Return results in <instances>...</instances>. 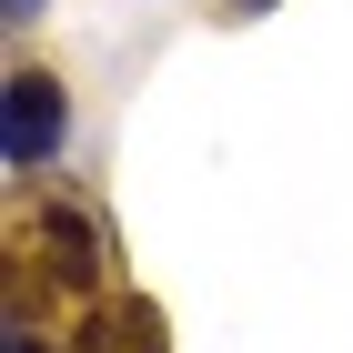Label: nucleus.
Returning a JSON list of instances; mask_svg holds the SVG:
<instances>
[{"label":"nucleus","instance_id":"f257e3e1","mask_svg":"<svg viewBox=\"0 0 353 353\" xmlns=\"http://www.w3.org/2000/svg\"><path fill=\"white\" fill-rule=\"evenodd\" d=\"M0 152H10V172H30V162H51V152H61V81H51V71H21V81H10Z\"/></svg>","mask_w":353,"mask_h":353},{"label":"nucleus","instance_id":"f03ea898","mask_svg":"<svg viewBox=\"0 0 353 353\" xmlns=\"http://www.w3.org/2000/svg\"><path fill=\"white\" fill-rule=\"evenodd\" d=\"M41 263H51V283H91L101 272V232H91V212H71V202H41Z\"/></svg>","mask_w":353,"mask_h":353},{"label":"nucleus","instance_id":"7ed1b4c3","mask_svg":"<svg viewBox=\"0 0 353 353\" xmlns=\"http://www.w3.org/2000/svg\"><path fill=\"white\" fill-rule=\"evenodd\" d=\"M71 353H162V313H152V303H101V313L71 333Z\"/></svg>","mask_w":353,"mask_h":353},{"label":"nucleus","instance_id":"20e7f679","mask_svg":"<svg viewBox=\"0 0 353 353\" xmlns=\"http://www.w3.org/2000/svg\"><path fill=\"white\" fill-rule=\"evenodd\" d=\"M10 10H30V0H10Z\"/></svg>","mask_w":353,"mask_h":353}]
</instances>
